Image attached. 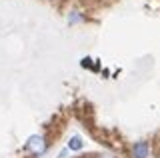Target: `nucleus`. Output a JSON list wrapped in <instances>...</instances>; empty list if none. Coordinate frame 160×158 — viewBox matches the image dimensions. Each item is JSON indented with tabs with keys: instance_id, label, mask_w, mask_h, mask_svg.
Returning <instances> with one entry per match:
<instances>
[{
	"instance_id": "f03ea898",
	"label": "nucleus",
	"mask_w": 160,
	"mask_h": 158,
	"mask_svg": "<svg viewBox=\"0 0 160 158\" xmlns=\"http://www.w3.org/2000/svg\"><path fill=\"white\" fill-rule=\"evenodd\" d=\"M68 148H70V150H80V148H82V140H80L78 136H74L72 140H70V144H68Z\"/></svg>"
},
{
	"instance_id": "f257e3e1",
	"label": "nucleus",
	"mask_w": 160,
	"mask_h": 158,
	"mask_svg": "<svg viewBox=\"0 0 160 158\" xmlns=\"http://www.w3.org/2000/svg\"><path fill=\"white\" fill-rule=\"evenodd\" d=\"M152 150H150L148 142H134L132 144V156L134 158H150Z\"/></svg>"
}]
</instances>
